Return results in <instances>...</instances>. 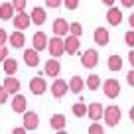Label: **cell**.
I'll use <instances>...</instances> for the list:
<instances>
[{"instance_id":"obj_21","label":"cell","mask_w":134,"mask_h":134,"mask_svg":"<svg viewBox=\"0 0 134 134\" xmlns=\"http://www.w3.org/2000/svg\"><path fill=\"white\" fill-rule=\"evenodd\" d=\"M83 89H85V81L81 79L79 75H73L71 79H69V91H73V93H83Z\"/></svg>"},{"instance_id":"obj_1","label":"cell","mask_w":134,"mask_h":134,"mask_svg":"<svg viewBox=\"0 0 134 134\" xmlns=\"http://www.w3.org/2000/svg\"><path fill=\"white\" fill-rule=\"evenodd\" d=\"M47 51H49L51 57H61L65 53V38L63 36H53L47 42Z\"/></svg>"},{"instance_id":"obj_25","label":"cell","mask_w":134,"mask_h":134,"mask_svg":"<svg viewBox=\"0 0 134 134\" xmlns=\"http://www.w3.org/2000/svg\"><path fill=\"white\" fill-rule=\"evenodd\" d=\"M109 69L110 71H120L122 69V59H120V55H110L109 57Z\"/></svg>"},{"instance_id":"obj_9","label":"cell","mask_w":134,"mask_h":134,"mask_svg":"<svg viewBox=\"0 0 134 134\" xmlns=\"http://www.w3.org/2000/svg\"><path fill=\"white\" fill-rule=\"evenodd\" d=\"M51 30H53L55 36H63V38H65L67 34H69V22H67L65 18H57V20H53Z\"/></svg>"},{"instance_id":"obj_34","label":"cell","mask_w":134,"mask_h":134,"mask_svg":"<svg viewBox=\"0 0 134 134\" xmlns=\"http://www.w3.org/2000/svg\"><path fill=\"white\" fill-rule=\"evenodd\" d=\"M6 57H8V47H6V46H0V63H4Z\"/></svg>"},{"instance_id":"obj_31","label":"cell","mask_w":134,"mask_h":134,"mask_svg":"<svg viewBox=\"0 0 134 134\" xmlns=\"http://www.w3.org/2000/svg\"><path fill=\"white\" fill-rule=\"evenodd\" d=\"M124 42H126V46L134 47V30H130V32L124 34Z\"/></svg>"},{"instance_id":"obj_20","label":"cell","mask_w":134,"mask_h":134,"mask_svg":"<svg viewBox=\"0 0 134 134\" xmlns=\"http://www.w3.org/2000/svg\"><path fill=\"white\" fill-rule=\"evenodd\" d=\"M4 87L8 89V93H10V95H16V93L20 91V87H22V85H20V81H18L14 75H8V77L4 79Z\"/></svg>"},{"instance_id":"obj_32","label":"cell","mask_w":134,"mask_h":134,"mask_svg":"<svg viewBox=\"0 0 134 134\" xmlns=\"http://www.w3.org/2000/svg\"><path fill=\"white\" fill-rule=\"evenodd\" d=\"M12 4H14V8H16V12H24L26 0H12Z\"/></svg>"},{"instance_id":"obj_10","label":"cell","mask_w":134,"mask_h":134,"mask_svg":"<svg viewBox=\"0 0 134 134\" xmlns=\"http://www.w3.org/2000/svg\"><path fill=\"white\" fill-rule=\"evenodd\" d=\"M12 22H14V28L26 30V28H30V24H32V16H28L26 12H18L16 16L12 18Z\"/></svg>"},{"instance_id":"obj_11","label":"cell","mask_w":134,"mask_h":134,"mask_svg":"<svg viewBox=\"0 0 134 134\" xmlns=\"http://www.w3.org/2000/svg\"><path fill=\"white\" fill-rule=\"evenodd\" d=\"M87 116L91 118V120H100V116H105L103 105H100V103H91V105L87 107Z\"/></svg>"},{"instance_id":"obj_24","label":"cell","mask_w":134,"mask_h":134,"mask_svg":"<svg viewBox=\"0 0 134 134\" xmlns=\"http://www.w3.org/2000/svg\"><path fill=\"white\" fill-rule=\"evenodd\" d=\"M2 65H4V73H6V75H14V73L18 71V61H16V59L6 57Z\"/></svg>"},{"instance_id":"obj_18","label":"cell","mask_w":134,"mask_h":134,"mask_svg":"<svg viewBox=\"0 0 134 134\" xmlns=\"http://www.w3.org/2000/svg\"><path fill=\"white\" fill-rule=\"evenodd\" d=\"M8 42L12 43V47H16V49L24 47V43H26V38H24V34H22V30H16L14 34H10V36H8Z\"/></svg>"},{"instance_id":"obj_19","label":"cell","mask_w":134,"mask_h":134,"mask_svg":"<svg viewBox=\"0 0 134 134\" xmlns=\"http://www.w3.org/2000/svg\"><path fill=\"white\" fill-rule=\"evenodd\" d=\"M14 12H16V8H14L12 2H4V4H0V20H12Z\"/></svg>"},{"instance_id":"obj_5","label":"cell","mask_w":134,"mask_h":134,"mask_svg":"<svg viewBox=\"0 0 134 134\" xmlns=\"http://www.w3.org/2000/svg\"><path fill=\"white\" fill-rule=\"evenodd\" d=\"M79 46H81L79 36H73V34H67L65 36V53L75 55L77 51H79Z\"/></svg>"},{"instance_id":"obj_28","label":"cell","mask_w":134,"mask_h":134,"mask_svg":"<svg viewBox=\"0 0 134 134\" xmlns=\"http://www.w3.org/2000/svg\"><path fill=\"white\" fill-rule=\"evenodd\" d=\"M69 34H73V36H81L83 34V28H81L79 22H71L69 24Z\"/></svg>"},{"instance_id":"obj_42","label":"cell","mask_w":134,"mask_h":134,"mask_svg":"<svg viewBox=\"0 0 134 134\" xmlns=\"http://www.w3.org/2000/svg\"><path fill=\"white\" fill-rule=\"evenodd\" d=\"M103 2H105L107 6H113V4H114V0H103Z\"/></svg>"},{"instance_id":"obj_22","label":"cell","mask_w":134,"mask_h":134,"mask_svg":"<svg viewBox=\"0 0 134 134\" xmlns=\"http://www.w3.org/2000/svg\"><path fill=\"white\" fill-rule=\"evenodd\" d=\"M30 16H32V22H34V24L42 26L43 22H46L47 14H46V10H43V8H40V6H36V8L32 10V14H30Z\"/></svg>"},{"instance_id":"obj_36","label":"cell","mask_w":134,"mask_h":134,"mask_svg":"<svg viewBox=\"0 0 134 134\" xmlns=\"http://www.w3.org/2000/svg\"><path fill=\"white\" fill-rule=\"evenodd\" d=\"M126 81H128V85H132V87H134V67L128 71V75H126Z\"/></svg>"},{"instance_id":"obj_14","label":"cell","mask_w":134,"mask_h":134,"mask_svg":"<svg viewBox=\"0 0 134 134\" xmlns=\"http://www.w3.org/2000/svg\"><path fill=\"white\" fill-rule=\"evenodd\" d=\"M43 71H46V75H49V77H57V75H59V71H61V65H59L57 57L47 59L46 67H43Z\"/></svg>"},{"instance_id":"obj_16","label":"cell","mask_w":134,"mask_h":134,"mask_svg":"<svg viewBox=\"0 0 134 134\" xmlns=\"http://www.w3.org/2000/svg\"><path fill=\"white\" fill-rule=\"evenodd\" d=\"M32 42H34V47L38 51H43V49H47V36L43 32H38V34H34V38H32Z\"/></svg>"},{"instance_id":"obj_7","label":"cell","mask_w":134,"mask_h":134,"mask_svg":"<svg viewBox=\"0 0 134 134\" xmlns=\"http://www.w3.org/2000/svg\"><path fill=\"white\" fill-rule=\"evenodd\" d=\"M46 89H47V83H46L43 77H34V79H30V91H32L34 95H38V97L43 95Z\"/></svg>"},{"instance_id":"obj_15","label":"cell","mask_w":134,"mask_h":134,"mask_svg":"<svg viewBox=\"0 0 134 134\" xmlns=\"http://www.w3.org/2000/svg\"><path fill=\"white\" fill-rule=\"evenodd\" d=\"M93 38H95L97 46L103 47V46H109V38H110V36H109V30H107V28H97L95 34H93Z\"/></svg>"},{"instance_id":"obj_23","label":"cell","mask_w":134,"mask_h":134,"mask_svg":"<svg viewBox=\"0 0 134 134\" xmlns=\"http://www.w3.org/2000/svg\"><path fill=\"white\" fill-rule=\"evenodd\" d=\"M49 124H51L53 130L61 132V130L65 128V116H63V114H53V116L49 118Z\"/></svg>"},{"instance_id":"obj_2","label":"cell","mask_w":134,"mask_h":134,"mask_svg":"<svg viewBox=\"0 0 134 134\" xmlns=\"http://www.w3.org/2000/svg\"><path fill=\"white\" fill-rule=\"evenodd\" d=\"M120 116H122V110L116 105H110V107L105 109V122L109 126H116L120 122Z\"/></svg>"},{"instance_id":"obj_29","label":"cell","mask_w":134,"mask_h":134,"mask_svg":"<svg viewBox=\"0 0 134 134\" xmlns=\"http://www.w3.org/2000/svg\"><path fill=\"white\" fill-rule=\"evenodd\" d=\"M8 97H10L8 89H6L4 85H0V105H4L6 100H8Z\"/></svg>"},{"instance_id":"obj_35","label":"cell","mask_w":134,"mask_h":134,"mask_svg":"<svg viewBox=\"0 0 134 134\" xmlns=\"http://www.w3.org/2000/svg\"><path fill=\"white\" fill-rule=\"evenodd\" d=\"M63 0H46V6L47 8H57V6H61Z\"/></svg>"},{"instance_id":"obj_17","label":"cell","mask_w":134,"mask_h":134,"mask_svg":"<svg viewBox=\"0 0 134 134\" xmlns=\"http://www.w3.org/2000/svg\"><path fill=\"white\" fill-rule=\"evenodd\" d=\"M107 20H109L110 26H118L122 22V12L114 6H109V12H107Z\"/></svg>"},{"instance_id":"obj_26","label":"cell","mask_w":134,"mask_h":134,"mask_svg":"<svg viewBox=\"0 0 134 134\" xmlns=\"http://www.w3.org/2000/svg\"><path fill=\"white\" fill-rule=\"evenodd\" d=\"M87 87L91 89V91H97V89L100 87V77L95 75V73H93V75H89V77H87Z\"/></svg>"},{"instance_id":"obj_13","label":"cell","mask_w":134,"mask_h":134,"mask_svg":"<svg viewBox=\"0 0 134 134\" xmlns=\"http://www.w3.org/2000/svg\"><path fill=\"white\" fill-rule=\"evenodd\" d=\"M24 61L28 67H38L40 63V51L36 49V47H32V49H26L24 51Z\"/></svg>"},{"instance_id":"obj_33","label":"cell","mask_w":134,"mask_h":134,"mask_svg":"<svg viewBox=\"0 0 134 134\" xmlns=\"http://www.w3.org/2000/svg\"><path fill=\"white\" fill-rule=\"evenodd\" d=\"M63 4H65L67 10H75L79 6V0H63Z\"/></svg>"},{"instance_id":"obj_37","label":"cell","mask_w":134,"mask_h":134,"mask_svg":"<svg viewBox=\"0 0 134 134\" xmlns=\"http://www.w3.org/2000/svg\"><path fill=\"white\" fill-rule=\"evenodd\" d=\"M6 40H8V36H6V30H0V46H6Z\"/></svg>"},{"instance_id":"obj_40","label":"cell","mask_w":134,"mask_h":134,"mask_svg":"<svg viewBox=\"0 0 134 134\" xmlns=\"http://www.w3.org/2000/svg\"><path fill=\"white\" fill-rule=\"evenodd\" d=\"M128 61H130V65L134 67V51L130 49V53H128Z\"/></svg>"},{"instance_id":"obj_27","label":"cell","mask_w":134,"mask_h":134,"mask_svg":"<svg viewBox=\"0 0 134 134\" xmlns=\"http://www.w3.org/2000/svg\"><path fill=\"white\" fill-rule=\"evenodd\" d=\"M73 114H75V116H85V114H87V107H85L83 103L73 105Z\"/></svg>"},{"instance_id":"obj_38","label":"cell","mask_w":134,"mask_h":134,"mask_svg":"<svg viewBox=\"0 0 134 134\" xmlns=\"http://www.w3.org/2000/svg\"><path fill=\"white\" fill-rule=\"evenodd\" d=\"M12 132H14V134H24V132H26V126H16Z\"/></svg>"},{"instance_id":"obj_4","label":"cell","mask_w":134,"mask_h":134,"mask_svg":"<svg viewBox=\"0 0 134 134\" xmlns=\"http://www.w3.org/2000/svg\"><path fill=\"white\" fill-rule=\"evenodd\" d=\"M97 63H99V53H97V49H87L83 53V57H81V65H83L85 69H93V67H97Z\"/></svg>"},{"instance_id":"obj_30","label":"cell","mask_w":134,"mask_h":134,"mask_svg":"<svg viewBox=\"0 0 134 134\" xmlns=\"http://www.w3.org/2000/svg\"><path fill=\"white\" fill-rule=\"evenodd\" d=\"M89 134H103V126H100L99 122H93V124L89 126Z\"/></svg>"},{"instance_id":"obj_39","label":"cell","mask_w":134,"mask_h":134,"mask_svg":"<svg viewBox=\"0 0 134 134\" xmlns=\"http://www.w3.org/2000/svg\"><path fill=\"white\" fill-rule=\"evenodd\" d=\"M122 2V6H126V8H132L134 6V0H120Z\"/></svg>"},{"instance_id":"obj_6","label":"cell","mask_w":134,"mask_h":134,"mask_svg":"<svg viewBox=\"0 0 134 134\" xmlns=\"http://www.w3.org/2000/svg\"><path fill=\"white\" fill-rule=\"evenodd\" d=\"M67 91H69V85H67V81L55 79L53 83H51V95H53L55 99H61V97H65Z\"/></svg>"},{"instance_id":"obj_8","label":"cell","mask_w":134,"mask_h":134,"mask_svg":"<svg viewBox=\"0 0 134 134\" xmlns=\"http://www.w3.org/2000/svg\"><path fill=\"white\" fill-rule=\"evenodd\" d=\"M24 126L26 130H36L40 126V116L38 113H34V110H26L24 113Z\"/></svg>"},{"instance_id":"obj_12","label":"cell","mask_w":134,"mask_h":134,"mask_svg":"<svg viewBox=\"0 0 134 134\" xmlns=\"http://www.w3.org/2000/svg\"><path fill=\"white\" fill-rule=\"evenodd\" d=\"M26 107H28L26 97L20 95V93H16L14 99H12V110H14V113H18V114H22V113H26Z\"/></svg>"},{"instance_id":"obj_3","label":"cell","mask_w":134,"mask_h":134,"mask_svg":"<svg viewBox=\"0 0 134 134\" xmlns=\"http://www.w3.org/2000/svg\"><path fill=\"white\" fill-rule=\"evenodd\" d=\"M103 91H105V95L109 97V99H116L118 93H120V83H118L116 79H107L105 83H103Z\"/></svg>"},{"instance_id":"obj_41","label":"cell","mask_w":134,"mask_h":134,"mask_svg":"<svg viewBox=\"0 0 134 134\" xmlns=\"http://www.w3.org/2000/svg\"><path fill=\"white\" fill-rule=\"evenodd\" d=\"M128 24H130V28H134V14H130V18H128Z\"/></svg>"},{"instance_id":"obj_43","label":"cell","mask_w":134,"mask_h":134,"mask_svg":"<svg viewBox=\"0 0 134 134\" xmlns=\"http://www.w3.org/2000/svg\"><path fill=\"white\" fill-rule=\"evenodd\" d=\"M130 120L134 122V107H132V109H130Z\"/></svg>"}]
</instances>
